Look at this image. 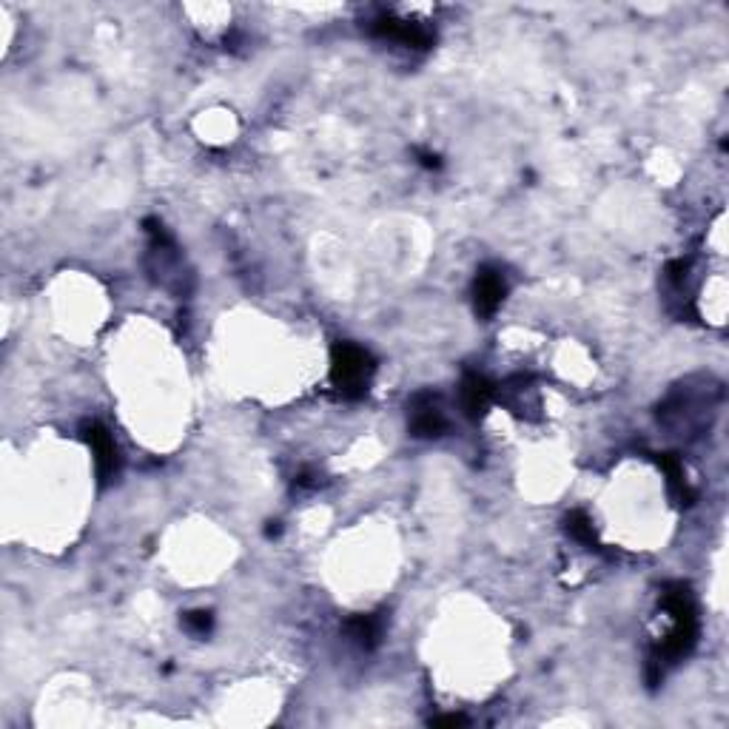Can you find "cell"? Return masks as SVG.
Masks as SVG:
<instances>
[{
  "label": "cell",
  "instance_id": "6da1fadb",
  "mask_svg": "<svg viewBox=\"0 0 729 729\" xmlns=\"http://www.w3.org/2000/svg\"><path fill=\"white\" fill-rule=\"evenodd\" d=\"M664 610L670 613V633L661 638L658 650H655L653 661H650V681H658L664 675L667 664H675L678 658L690 653L698 641V616H695V601L690 596V587L684 584H670L664 590Z\"/></svg>",
  "mask_w": 729,
  "mask_h": 729
},
{
  "label": "cell",
  "instance_id": "7a4b0ae2",
  "mask_svg": "<svg viewBox=\"0 0 729 729\" xmlns=\"http://www.w3.org/2000/svg\"><path fill=\"white\" fill-rule=\"evenodd\" d=\"M374 371V356L365 348H359L354 342H337L334 345V351H331V382L342 396H348V399L365 396Z\"/></svg>",
  "mask_w": 729,
  "mask_h": 729
},
{
  "label": "cell",
  "instance_id": "3957f363",
  "mask_svg": "<svg viewBox=\"0 0 729 729\" xmlns=\"http://www.w3.org/2000/svg\"><path fill=\"white\" fill-rule=\"evenodd\" d=\"M371 32L376 38L393 40V43H402V46H413V49H428L433 43V35L422 23H413V20L393 18V15H382L371 23Z\"/></svg>",
  "mask_w": 729,
  "mask_h": 729
},
{
  "label": "cell",
  "instance_id": "277c9868",
  "mask_svg": "<svg viewBox=\"0 0 729 729\" xmlns=\"http://www.w3.org/2000/svg\"><path fill=\"white\" fill-rule=\"evenodd\" d=\"M408 422H411V433L419 439H436L448 430V419L439 411L433 393H416L413 396Z\"/></svg>",
  "mask_w": 729,
  "mask_h": 729
},
{
  "label": "cell",
  "instance_id": "5b68a950",
  "mask_svg": "<svg viewBox=\"0 0 729 729\" xmlns=\"http://www.w3.org/2000/svg\"><path fill=\"white\" fill-rule=\"evenodd\" d=\"M507 285L505 277L499 268H479L476 271V280H473V305H476V314L479 317H493L499 311V305L505 300Z\"/></svg>",
  "mask_w": 729,
  "mask_h": 729
},
{
  "label": "cell",
  "instance_id": "8992f818",
  "mask_svg": "<svg viewBox=\"0 0 729 729\" xmlns=\"http://www.w3.org/2000/svg\"><path fill=\"white\" fill-rule=\"evenodd\" d=\"M83 439L94 453V468L100 482H109L117 473V445H114L112 433L103 428L100 422H86L83 425Z\"/></svg>",
  "mask_w": 729,
  "mask_h": 729
},
{
  "label": "cell",
  "instance_id": "52a82bcc",
  "mask_svg": "<svg viewBox=\"0 0 729 729\" xmlns=\"http://www.w3.org/2000/svg\"><path fill=\"white\" fill-rule=\"evenodd\" d=\"M459 399H462V408L470 419H479L493 402V385L482 374H465L462 385H459Z\"/></svg>",
  "mask_w": 729,
  "mask_h": 729
},
{
  "label": "cell",
  "instance_id": "ba28073f",
  "mask_svg": "<svg viewBox=\"0 0 729 729\" xmlns=\"http://www.w3.org/2000/svg\"><path fill=\"white\" fill-rule=\"evenodd\" d=\"M348 636L354 638L362 650H374L382 638V618L379 616H354L345 624Z\"/></svg>",
  "mask_w": 729,
  "mask_h": 729
},
{
  "label": "cell",
  "instance_id": "9c48e42d",
  "mask_svg": "<svg viewBox=\"0 0 729 729\" xmlns=\"http://www.w3.org/2000/svg\"><path fill=\"white\" fill-rule=\"evenodd\" d=\"M658 465H661V470L667 473V485H670V490H673V496L681 502V505H690V499H692V493H690V485H687V479H684V468H681V462L675 459V456H661L658 459Z\"/></svg>",
  "mask_w": 729,
  "mask_h": 729
},
{
  "label": "cell",
  "instance_id": "30bf717a",
  "mask_svg": "<svg viewBox=\"0 0 729 729\" xmlns=\"http://www.w3.org/2000/svg\"><path fill=\"white\" fill-rule=\"evenodd\" d=\"M567 530L584 544H593L596 542V530H593V522H590V516L584 513V510H573L570 516H567Z\"/></svg>",
  "mask_w": 729,
  "mask_h": 729
},
{
  "label": "cell",
  "instance_id": "8fae6325",
  "mask_svg": "<svg viewBox=\"0 0 729 729\" xmlns=\"http://www.w3.org/2000/svg\"><path fill=\"white\" fill-rule=\"evenodd\" d=\"M183 624H186L188 633H194V636H208L211 627H214V616L206 613V610H197V613H188L183 618Z\"/></svg>",
  "mask_w": 729,
  "mask_h": 729
},
{
  "label": "cell",
  "instance_id": "7c38bea8",
  "mask_svg": "<svg viewBox=\"0 0 729 729\" xmlns=\"http://www.w3.org/2000/svg\"><path fill=\"white\" fill-rule=\"evenodd\" d=\"M430 724H433V727H465L468 718H465V715H442V718H433Z\"/></svg>",
  "mask_w": 729,
  "mask_h": 729
}]
</instances>
